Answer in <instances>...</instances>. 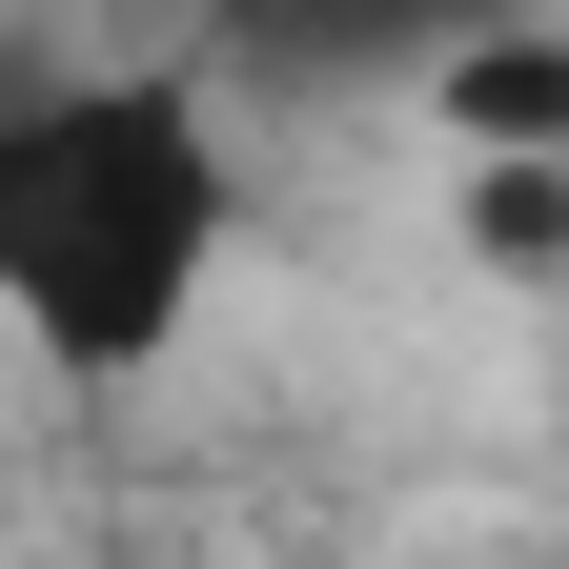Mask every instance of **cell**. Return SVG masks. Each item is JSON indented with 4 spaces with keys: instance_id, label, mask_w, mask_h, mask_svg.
<instances>
[{
    "instance_id": "1",
    "label": "cell",
    "mask_w": 569,
    "mask_h": 569,
    "mask_svg": "<svg viewBox=\"0 0 569 569\" xmlns=\"http://www.w3.org/2000/svg\"><path fill=\"white\" fill-rule=\"evenodd\" d=\"M244 244V142L183 61H102V82H21L0 122V306L61 387L163 367L183 306Z\"/></svg>"
},
{
    "instance_id": "2",
    "label": "cell",
    "mask_w": 569,
    "mask_h": 569,
    "mask_svg": "<svg viewBox=\"0 0 569 569\" xmlns=\"http://www.w3.org/2000/svg\"><path fill=\"white\" fill-rule=\"evenodd\" d=\"M509 0H224V82L264 102H367V82H468Z\"/></svg>"
}]
</instances>
